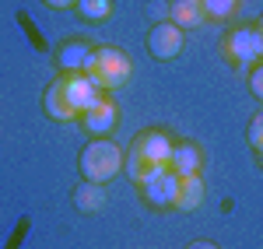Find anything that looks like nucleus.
Wrapping results in <instances>:
<instances>
[{"label": "nucleus", "instance_id": "20e7f679", "mask_svg": "<svg viewBox=\"0 0 263 249\" xmlns=\"http://www.w3.org/2000/svg\"><path fill=\"white\" fill-rule=\"evenodd\" d=\"M57 84H60L63 99L70 102V109L78 112V120H81V112H88L95 102H102V99H105V91H102V88L91 81L88 74H60V78H57Z\"/></svg>", "mask_w": 263, "mask_h": 249}, {"label": "nucleus", "instance_id": "aec40b11", "mask_svg": "<svg viewBox=\"0 0 263 249\" xmlns=\"http://www.w3.org/2000/svg\"><path fill=\"white\" fill-rule=\"evenodd\" d=\"M190 249H218V246H211V242H193Z\"/></svg>", "mask_w": 263, "mask_h": 249}, {"label": "nucleus", "instance_id": "9d476101", "mask_svg": "<svg viewBox=\"0 0 263 249\" xmlns=\"http://www.w3.org/2000/svg\"><path fill=\"white\" fill-rule=\"evenodd\" d=\"M200 165H203V155L197 144L182 141V144L172 147V158H168V168L176 176H200Z\"/></svg>", "mask_w": 263, "mask_h": 249}, {"label": "nucleus", "instance_id": "6e6552de", "mask_svg": "<svg viewBox=\"0 0 263 249\" xmlns=\"http://www.w3.org/2000/svg\"><path fill=\"white\" fill-rule=\"evenodd\" d=\"M116 123H120V109H116V102H109V99H102V102H95L88 112H81V126L88 133H95V137L112 133Z\"/></svg>", "mask_w": 263, "mask_h": 249}, {"label": "nucleus", "instance_id": "412c9836", "mask_svg": "<svg viewBox=\"0 0 263 249\" xmlns=\"http://www.w3.org/2000/svg\"><path fill=\"white\" fill-rule=\"evenodd\" d=\"M256 158H260V165H263V144H260V147H256Z\"/></svg>", "mask_w": 263, "mask_h": 249}, {"label": "nucleus", "instance_id": "39448f33", "mask_svg": "<svg viewBox=\"0 0 263 249\" xmlns=\"http://www.w3.org/2000/svg\"><path fill=\"white\" fill-rule=\"evenodd\" d=\"M172 137L162 133V130H144L137 133V141L130 147V158H137V162H147V165L155 168H168V158H172Z\"/></svg>", "mask_w": 263, "mask_h": 249}, {"label": "nucleus", "instance_id": "7ed1b4c3", "mask_svg": "<svg viewBox=\"0 0 263 249\" xmlns=\"http://www.w3.org/2000/svg\"><path fill=\"white\" fill-rule=\"evenodd\" d=\"M120 168H123V151L112 141H105V137L91 141L81 151V172L88 183H109Z\"/></svg>", "mask_w": 263, "mask_h": 249}, {"label": "nucleus", "instance_id": "0eeeda50", "mask_svg": "<svg viewBox=\"0 0 263 249\" xmlns=\"http://www.w3.org/2000/svg\"><path fill=\"white\" fill-rule=\"evenodd\" d=\"M176 186H179V176H176L172 168H162L158 176H151V179L141 186V193H144V200H147L151 207L165 210V207L176 204Z\"/></svg>", "mask_w": 263, "mask_h": 249}, {"label": "nucleus", "instance_id": "f3484780", "mask_svg": "<svg viewBox=\"0 0 263 249\" xmlns=\"http://www.w3.org/2000/svg\"><path fill=\"white\" fill-rule=\"evenodd\" d=\"M249 144H253V147L263 144V109L253 116V123H249Z\"/></svg>", "mask_w": 263, "mask_h": 249}, {"label": "nucleus", "instance_id": "f8f14e48", "mask_svg": "<svg viewBox=\"0 0 263 249\" xmlns=\"http://www.w3.org/2000/svg\"><path fill=\"white\" fill-rule=\"evenodd\" d=\"M203 204V179L200 176H179V186H176V210H197Z\"/></svg>", "mask_w": 263, "mask_h": 249}, {"label": "nucleus", "instance_id": "dca6fc26", "mask_svg": "<svg viewBox=\"0 0 263 249\" xmlns=\"http://www.w3.org/2000/svg\"><path fill=\"white\" fill-rule=\"evenodd\" d=\"M235 7H239V0H203V11H207V21H228L235 14Z\"/></svg>", "mask_w": 263, "mask_h": 249}, {"label": "nucleus", "instance_id": "9b49d317", "mask_svg": "<svg viewBox=\"0 0 263 249\" xmlns=\"http://www.w3.org/2000/svg\"><path fill=\"white\" fill-rule=\"evenodd\" d=\"M168 18H172V25H179V28H200L203 21H207L203 0H172Z\"/></svg>", "mask_w": 263, "mask_h": 249}, {"label": "nucleus", "instance_id": "f257e3e1", "mask_svg": "<svg viewBox=\"0 0 263 249\" xmlns=\"http://www.w3.org/2000/svg\"><path fill=\"white\" fill-rule=\"evenodd\" d=\"M221 53L224 60L239 70H253L263 60V35L256 25H235L228 35L221 39Z\"/></svg>", "mask_w": 263, "mask_h": 249}, {"label": "nucleus", "instance_id": "4be33fe9", "mask_svg": "<svg viewBox=\"0 0 263 249\" xmlns=\"http://www.w3.org/2000/svg\"><path fill=\"white\" fill-rule=\"evenodd\" d=\"M256 28H260V35H263V18H260V25H256Z\"/></svg>", "mask_w": 263, "mask_h": 249}, {"label": "nucleus", "instance_id": "a211bd4d", "mask_svg": "<svg viewBox=\"0 0 263 249\" xmlns=\"http://www.w3.org/2000/svg\"><path fill=\"white\" fill-rule=\"evenodd\" d=\"M249 88H253V95L263 102V60L256 63L253 70H249Z\"/></svg>", "mask_w": 263, "mask_h": 249}, {"label": "nucleus", "instance_id": "423d86ee", "mask_svg": "<svg viewBox=\"0 0 263 249\" xmlns=\"http://www.w3.org/2000/svg\"><path fill=\"white\" fill-rule=\"evenodd\" d=\"M179 49H182V28L179 25L162 21V25H155L147 32V53L155 60H172V56H179Z\"/></svg>", "mask_w": 263, "mask_h": 249}, {"label": "nucleus", "instance_id": "f03ea898", "mask_svg": "<svg viewBox=\"0 0 263 249\" xmlns=\"http://www.w3.org/2000/svg\"><path fill=\"white\" fill-rule=\"evenodd\" d=\"M130 60L123 56L120 49H112V46H102V49H95L91 53V60H88V78L99 84L102 91L109 95V91H116V88H123V84L130 81Z\"/></svg>", "mask_w": 263, "mask_h": 249}, {"label": "nucleus", "instance_id": "2eb2a0df", "mask_svg": "<svg viewBox=\"0 0 263 249\" xmlns=\"http://www.w3.org/2000/svg\"><path fill=\"white\" fill-rule=\"evenodd\" d=\"M78 14L88 21H105L112 14V0H78Z\"/></svg>", "mask_w": 263, "mask_h": 249}, {"label": "nucleus", "instance_id": "6ab92c4d", "mask_svg": "<svg viewBox=\"0 0 263 249\" xmlns=\"http://www.w3.org/2000/svg\"><path fill=\"white\" fill-rule=\"evenodd\" d=\"M46 7H57V11H67V7H78V0H42Z\"/></svg>", "mask_w": 263, "mask_h": 249}, {"label": "nucleus", "instance_id": "4468645a", "mask_svg": "<svg viewBox=\"0 0 263 249\" xmlns=\"http://www.w3.org/2000/svg\"><path fill=\"white\" fill-rule=\"evenodd\" d=\"M74 204H78V210H84V214H95V210H102L105 204H109L105 183H81V186L74 189Z\"/></svg>", "mask_w": 263, "mask_h": 249}, {"label": "nucleus", "instance_id": "1a4fd4ad", "mask_svg": "<svg viewBox=\"0 0 263 249\" xmlns=\"http://www.w3.org/2000/svg\"><path fill=\"white\" fill-rule=\"evenodd\" d=\"M91 53H95V49L84 39H67L60 49H57V67H60V74H84Z\"/></svg>", "mask_w": 263, "mask_h": 249}, {"label": "nucleus", "instance_id": "ddd939ff", "mask_svg": "<svg viewBox=\"0 0 263 249\" xmlns=\"http://www.w3.org/2000/svg\"><path fill=\"white\" fill-rule=\"evenodd\" d=\"M42 109H46L49 120H60V123H74V120H78V112H74L70 102L63 99V91H60V84H57V81L46 88V95H42Z\"/></svg>", "mask_w": 263, "mask_h": 249}]
</instances>
